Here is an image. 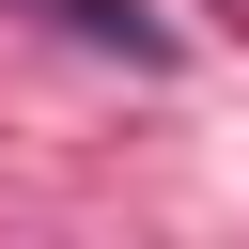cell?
<instances>
[{"label": "cell", "mask_w": 249, "mask_h": 249, "mask_svg": "<svg viewBox=\"0 0 249 249\" xmlns=\"http://www.w3.org/2000/svg\"><path fill=\"white\" fill-rule=\"evenodd\" d=\"M47 31H78V47H109V62H171V31L140 16V0H31Z\"/></svg>", "instance_id": "1"}]
</instances>
